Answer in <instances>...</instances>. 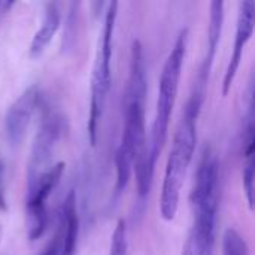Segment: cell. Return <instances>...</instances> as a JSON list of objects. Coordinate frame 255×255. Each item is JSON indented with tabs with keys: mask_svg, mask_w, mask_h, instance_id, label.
Segmentation results:
<instances>
[{
	"mask_svg": "<svg viewBox=\"0 0 255 255\" xmlns=\"http://www.w3.org/2000/svg\"><path fill=\"white\" fill-rule=\"evenodd\" d=\"M145 105V57L142 43L139 40H133L130 49V75L126 90L124 127L115 155L127 158L133 163V172L136 173V185L140 199H145L149 194L155 172V161L151 158L149 146L146 142Z\"/></svg>",
	"mask_w": 255,
	"mask_h": 255,
	"instance_id": "cell-1",
	"label": "cell"
},
{
	"mask_svg": "<svg viewBox=\"0 0 255 255\" xmlns=\"http://www.w3.org/2000/svg\"><path fill=\"white\" fill-rule=\"evenodd\" d=\"M220 199V161L205 148L190 194L193 223L182 247V255H215Z\"/></svg>",
	"mask_w": 255,
	"mask_h": 255,
	"instance_id": "cell-2",
	"label": "cell"
},
{
	"mask_svg": "<svg viewBox=\"0 0 255 255\" xmlns=\"http://www.w3.org/2000/svg\"><path fill=\"white\" fill-rule=\"evenodd\" d=\"M203 102V97L190 94L173 136V143L167 157L160 196V215L167 223L173 221L178 214L181 190L196 149L197 120Z\"/></svg>",
	"mask_w": 255,
	"mask_h": 255,
	"instance_id": "cell-3",
	"label": "cell"
},
{
	"mask_svg": "<svg viewBox=\"0 0 255 255\" xmlns=\"http://www.w3.org/2000/svg\"><path fill=\"white\" fill-rule=\"evenodd\" d=\"M188 46V28H182L176 37V42L169 52L166 63L161 70V76L158 81V94L155 103V117L152 124V136L149 143L151 158L157 163V158L167 140L170 115L176 102L179 81L182 73V66Z\"/></svg>",
	"mask_w": 255,
	"mask_h": 255,
	"instance_id": "cell-4",
	"label": "cell"
},
{
	"mask_svg": "<svg viewBox=\"0 0 255 255\" xmlns=\"http://www.w3.org/2000/svg\"><path fill=\"white\" fill-rule=\"evenodd\" d=\"M118 15V3L111 1L108 4L105 13V24L102 30V36L99 39L96 61L93 67L91 76V97H90V115L87 123V131L90 143L94 146L97 143L99 136V126L106 108L108 94L111 90L112 81V49H114V33H115V22Z\"/></svg>",
	"mask_w": 255,
	"mask_h": 255,
	"instance_id": "cell-5",
	"label": "cell"
},
{
	"mask_svg": "<svg viewBox=\"0 0 255 255\" xmlns=\"http://www.w3.org/2000/svg\"><path fill=\"white\" fill-rule=\"evenodd\" d=\"M66 164L58 161L52 164L39 178L27 184L25 193V226L27 238L31 242L39 241L48 229V199L57 188Z\"/></svg>",
	"mask_w": 255,
	"mask_h": 255,
	"instance_id": "cell-6",
	"label": "cell"
},
{
	"mask_svg": "<svg viewBox=\"0 0 255 255\" xmlns=\"http://www.w3.org/2000/svg\"><path fill=\"white\" fill-rule=\"evenodd\" d=\"M42 120L33 140L30 160L27 164V184L39 178L43 172H46L52 164L51 160L54 157L55 148L60 142L63 133V118L58 112L52 111L48 105H43Z\"/></svg>",
	"mask_w": 255,
	"mask_h": 255,
	"instance_id": "cell-7",
	"label": "cell"
},
{
	"mask_svg": "<svg viewBox=\"0 0 255 255\" xmlns=\"http://www.w3.org/2000/svg\"><path fill=\"white\" fill-rule=\"evenodd\" d=\"M40 103V91L36 85H31L7 109L4 117V131L12 146L21 145L22 140L25 139L30 123Z\"/></svg>",
	"mask_w": 255,
	"mask_h": 255,
	"instance_id": "cell-8",
	"label": "cell"
},
{
	"mask_svg": "<svg viewBox=\"0 0 255 255\" xmlns=\"http://www.w3.org/2000/svg\"><path fill=\"white\" fill-rule=\"evenodd\" d=\"M255 24V3L254 0H245L239 6V13H238V21H236V33H235V45H233V52L230 55L226 73H224V81H223V96L227 97L232 85L236 79L244 51L248 45V42L253 37Z\"/></svg>",
	"mask_w": 255,
	"mask_h": 255,
	"instance_id": "cell-9",
	"label": "cell"
},
{
	"mask_svg": "<svg viewBox=\"0 0 255 255\" xmlns=\"http://www.w3.org/2000/svg\"><path fill=\"white\" fill-rule=\"evenodd\" d=\"M209 9H211V15H209V27H208L206 54L203 57L199 73H197L196 81L193 84L194 90H199V91H203V93H206L209 75H211L214 60H215V55H217V51H218V45H220L221 34H223V27H224V18H226L224 1L214 0V1H211Z\"/></svg>",
	"mask_w": 255,
	"mask_h": 255,
	"instance_id": "cell-10",
	"label": "cell"
},
{
	"mask_svg": "<svg viewBox=\"0 0 255 255\" xmlns=\"http://www.w3.org/2000/svg\"><path fill=\"white\" fill-rule=\"evenodd\" d=\"M60 22H61V12H60L58 3H54V1L46 3L43 21H42L39 30L34 33V37L28 48L31 58H37L43 54V51L46 49L49 42L54 39L57 30L60 28Z\"/></svg>",
	"mask_w": 255,
	"mask_h": 255,
	"instance_id": "cell-11",
	"label": "cell"
},
{
	"mask_svg": "<svg viewBox=\"0 0 255 255\" xmlns=\"http://www.w3.org/2000/svg\"><path fill=\"white\" fill-rule=\"evenodd\" d=\"M223 255H248V245L245 239L235 229H229L224 233Z\"/></svg>",
	"mask_w": 255,
	"mask_h": 255,
	"instance_id": "cell-12",
	"label": "cell"
},
{
	"mask_svg": "<svg viewBox=\"0 0 255 255\" xmlns=\"http://www.w3.org/2000/svg\"><path fill=\"white\" fill-rule=\"evenodd\" d=\"M128 248L127 241V224L124 220H120L115 226V230L111 238V247L108 255H126Z\"/></svg>",
	"mask_w": 255,
	"mask_h": 255,
	"instance_id": "cell-13",
	"label": "cell"
},
{
	"mask_svg": "<svg viewBox=\"0 0 255 255\" xmlns=\"http://www.w3.org/2000/svg\"><path fill=\"white\" fill-rule=\"evenodd\" d=\"M242 182H244V190L247 196V202L250 205V209H254V158H248L244 166V173H242Z\"/></svg>",
	"mask_w": 255,
	"mask_h": 255,
	"instance_id": "cell-14",
	"label": "cell"
},
{
	"mask_svg": "<svg viewBox=\"0 0 255 255\" xmlns=\"http://www.w3.org/2000/svg\"><path fill=\"white\" fill-rule=\"evenodd\" d=\"M60 247H61V239H60V233H57L55 238L43 250L42 255H58L60 254Z\"/></svg>",
	"mask_w": 255,
	"mask_h": 255,
	"instance_id": "cell-15",
	"label": "cell"
},
{
	"mask_svg": "<svg viewBox=\"0 0 255 255\" xmlns=\"http://www.w3.org/2000/svg\"><path fill=\"white\" fill-rule=\"evenodd\" d=\"M6 197H4V167L0 160V211H6Z\"/></svg>",
	"mask_w": 255,
	"mask_h": 255,
	"instance_id": "cell-16",
	"label": "cell"
},
{
	"mask_svg": "<svg viewBox=\"0 0 255 255\" xmlns=\"http://www.w3.org/2000/svg\"><path fill=\"white\" fill-rule=\"evenodd\" d=\"M61 239V238H60ZM76 251V245H69V244H63L61 242V247H60V254L58 255H75Z\"/></svg>",
	"mask_w": 255,
	"mask_h": 255,
	"instance_id": "cell-17",
	"label": "cell"
},
{
	"mask_svg": "<svg viewBox=\"0 0 255 255\" xmlns=\"http://www.w3.org/2000/svg\"><path fill=\"white\" fill-rule=\"evenodd\" d=\"M1 238H3V229H1V226H0V242H1Z\"/></svg>",
	"mask_w": 255,
	"mask_h": 255,
	"instance_id": "cell-18",
	"label": "cell"
}]
</instances>
